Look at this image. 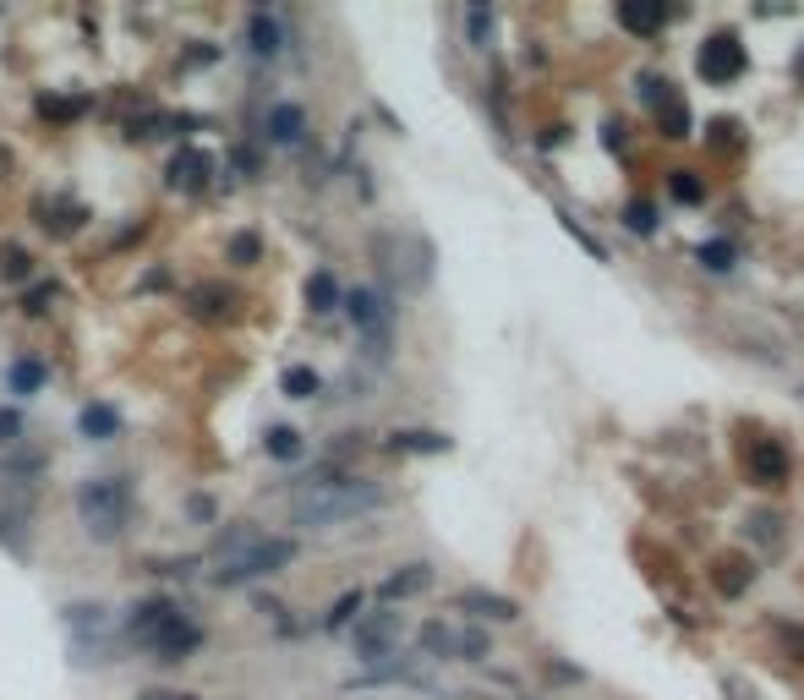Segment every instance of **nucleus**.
Instances as JSON below:
<instances>
[{
    "label": "nucleus",
    "instance_id": "nucleus-15",
    "mask_svg": "<svg viewBox=\"0 0 804 700\" xmlns=\"http://www.w3.org/2000/svg\"><path fill=\"white\" fill-rule=\"evenodd\" d=\"M307 307L312 312H334V307H340V285H334L329 268H318V274L307 279Z\"/></svg>",
    "mask_w": 804,
    "mask_h": 700
},
{
    "label": "nucleus",
    "instance_id": "nucleus-8",
    "mask_svg": "<svg viewBox=\"0 0 804 700\" xmlns=\"http://www.w3.org/2000/svg\"><path fill=\"white\" fill-rule=\"evenodd\" d=\"M750 476L761 487H783V476H788V449L783 443H772V438H761L750 449Z\"/></svg>",
    "mask_w": 804,
    "mask_h": 700
},
{
    "label": "nucleus",
    "instance_id": "nucleus-16",
    "mask_svg": "<svg viewBox=\"0 0 804 700\" xmlns=\"http://www.w3.org/2000/svg\"><path fill=\"white\" fill-rule=\"evenodd\" d=\"M77 427H83L88 438H115L121 433V416H115L110 405H88V411L77 416Z\"/></svg>",
    "mask_w": 804,
    "mask_h": 700
},
{
    "label": "nucleus",
    "instance_id": "nucleus-31",
    "mask_svg": "<svg viewBox=\"0 0 804 700\" xmlns=\"http://www.w3.org/2000/svg\"><path fill=\"white\" fill-rule=\"evenodd\" d=\"M624 225L635 230V236H646V230H657V214H651L646 203H635V208H629V219H624Z\"/></svg>",
    "mask_w": 804,
    "mask_h": 700
},
{
    "label": "nucleus",
    "instance_id": "nucleus-6",
    "mask_svg": "<svg viewBox=\"0 0 804 700\" xmlns=\"http://www.w3.org/2000/svg\"><path fill=\"white\" fill-rule=\"evenodd\" d=\"M345 312H351V323L372 340V356H383V334H389V307H383L378 290H351L345 296Z\"/></svg>",
    "mask_w": 804,
    "mask_h": 700
},
{
    "label": "nucleus",
    "instance_id": "nucleus-23",
    "mask_svg": "<svg viewBox=\"0 0 804 700\" xmlns=\"http://www.w3.org/2000/svg\"><path fill=\"white\" fill-rule=\"evenodd\" d=\"M657 121H662V132H668V137H684V132H690V110H684L679 99H668V104H662V110H657Z\"/></svg>",
    "mask_w": 804,
    "mask_h": 700
},
{
    "label": "nucleus",
    "instance_id": "nucleus-9",
    "mask_svg": "<svg viewBox=\"0 0 804 700\" xmlns=\"http://www.w3.org/2000/svg\"><path fill=\"white\" fill-rule=\"evenodd\" d=\"M208 175H214V159L197 154V148H186V154L170 159V186H176V192H203Z\"/></svg>",
    "mask_w": 804,
    "mask_h": 700
},
{
    "label": "nucleus",
    "instance_id": "nucleus-24",
    "mask_svg": "<svg viewBox=\"0 0 804 700\" xmlns=\"http://www.w3.org/2000/svg\"><path fill=\"white\" fill-rule=\"evenodd\" d=\"M717 586L728 591V597H739V591L750 586V564H739V558H733V564H722V569H717Z\"/></svg>",
    "mask_w": 804,
    "mask_h": 700
},
{
    "label": "nucleus",
    "instance_id": "nucleus-2",
    "mask_svg": "<svg viewBox=\"0 0 804 700\" xmlns=\"http://www.w3.org/2000/svg\"><path fill=\"white\" fill-rule=\"evenodd\" d=\"M290 558H296V542H290V536H263V531L236 525V531H225L214 547V580L219 586H247V580L279 575Z\"/></svg>",
    "mask_w": 804,
    "mask_h": 700
},
{
    "label": "nucleus",
    "instance_id": "nucleus-21",
    "mask_svg": "<svg viewBox=\"0 0 804 700\" xmlns=\"http://www.w3.org/2000/svg\"><path fill=\"white\" fill-rule=\"evenodd\" d=\"M192 301H197V312H203V318H219V312H230V296H225L219 285H197Z\"/></svg>",
    "mask_w": 804,
    "mask_h": 700
},
{
    "label": "nucleus",
    "instance_id": "nucleus-12",
    "mask_svg": "<svg viewBox=\"0 0 804 700\" xmlns=\"http://www.w3.org/2000/svg\"><path fill=\"white\" fill-rule=\"evenodd\" d=\"M301 132H307V115H301L296 104H274V110H268V137H274V143L296 148Z\"/></svg>",
    "mask_w": 804,
    "mask_h": 700
},
{
    "label": "nucleus",
    "instance_id": "nucleus-19",
    "mask_svg": "<svg viewBox=\"0 0 804 700\" xmlns=\"http://www.w3.org/2000/svg\"><path fill=\"white\" fill-rule=\"evenodd\" d=\"M279 389H285L290 400H312V394H318L323 383H318V372H312V367H290L285 378H279Z\"/></svg>",
    "mask_w": 804,
    "mask_h": 700
},
{
    "label": "nucleus",
    "instance_id": "nucleus-34",
    "mask_svg": "<svg viewBox=\"0 0 804 700\" xmlns=\"http://www.w3.org/2000/svg\"><path fill=\"white\" fill-rule=\"evenodd\" d=\"M50 296H55V290H33V296H28V312H44V307H50Z\"/></svg>",
    "mask_w": 804,
    "mask_h": 700
},
{
    "label": "nucleus",
    "instance_id": "nucleus-18",
    "mask_svg": "<svg viewBox=\"0 0 804 700\" xmlns=\"http://www.w3.org/2000/svg\"><path fill=\"white\" fill-rule=\"evenodd\" d=\"M252 50L258 55H279V22L268 11H252Z\"/></svg>",
    "mask_w": 804,
    "mask_h": 700
},
{
    "label": "nucleus",
    "instance_id": "nucleus-29",
    "mask_svg": "<svg viewBox=\"0 0 804 700\" xmlns=\"http://www.w3.org/2000/svg\"><path fill=\"white\" fill-rule=\"evenodd\" d=\"M356 613H361V591H345V597L334 602V613H329V629H345Z\"/></svg>",
    "mask_w": 804,
    "mask_h": 700
},
{
    "label": "nucleus",
    "instance_id": "nucleus-1",
    "mask_svg": "<svg viewBox=\"0 0 804 700\" xmlns=\"http://www.w3.org/2000/svg\"><path fill=\"white\" fill-rule=\"evenodd\" d=\"M383 504V487L367 476H312L290 493V515L296 525H340L356 515H372Z\"/></svg>",
    "mask_w": 804,
    "mask_h": 700
},
{
    "label": "nucleus",
    "instance_id": "nucleus-32",
    "mask_svg": "<svg viewBox=\"0 0 804 700\" xmlns=\"http://www.w3.org/2000/svg\"><path fill=\"white\" fill-rule=\"evenodd\" d=\"M465 28H471L476 44H487V28H493V17H487L482 6H471V11H465Z\"/></svg>",
    "mask_w": 804,
    "mask_h": 700
},
{
    "label": "nucleus",
    "instance_id": "nucleus-20",
    "mask_svg": "<svg viewBox=\"0 0 804 700\" xmlns=\"http://www.w3.org/2000/svg\"><path fill=\"white\" fill-rule=\"evenodd\" d=\"M268 454H274V460H296V454H301V433H296V427H268Z\"/></svg>",
    "mask_w": 804,
    "mask_h": 700
},
{
    "label": "nucleus",
    "instance_id": "nucleus-11",
    "mask_svg": "<svg viewBox=\"0 0 804 700\" xmlns=\"http://www.w3.org/2000/svg\"><path fill=\"white\" fill-rule=\"evenodd\" d=\"M427 586H433V569H427V564H405L400 575H389L378 586V597L383 602H400V597H416V591H427Z\"/></svg>",
    "mask_w": 804,
    "mask_h": 700
},
{
    "label": "nucleus",
    "instance_id": "nucleus-35",
    "mask_svg": "<svg viewBox=\"0 0 804 700\" xmlns=\"http://www.w3.org/2000/svg\"><path fill=\"white\" fill-rule=\"evenodd\" d=\"M17 427H22V422H17V411H0V438H11Z\"/></svg>",
    "mask_w": 804,
    "mask_h": 700
},
{
    "label": "nucleus",
    "instance_id": "nucleus-17",
    "mask_svg": "<svg viewBox=\"0 0 804 700\" xmlns=\"http://www.w3.org/2000/svg\"><path fill=\"white\" fill-rule=\"evenodd\" d=\"M389 449H405V454H444L449 438H444V433H394Z\"/></svg>",
    "mask_w": 804,
    "mask_h": 700
},
{
    "label": "nucleus",
    "instance_id": "nucleus-33",
    "mask_svg": "<svg viewBox=\"0 0 804 700\" xmlns=\"http://www.w3.org/2000/svg\"><path fill=\"white\" fill-rule=\"evenodd\" d=\"M230 258H236V263H258V236H236V241H230Z\"/></svg>",
    "mask_w": 804,
    "mask_h": 700
},
{
    "label": "nucleus",
    "instance_id": "nucleus-28",
    "mask_svg": "<svg viewBox=\"0 0 804 700\" xmlns=\"http://www.w3.org/2000/svg\"><path fill=\"white\" fill-rule=\"evenodd\" d=\"M422 646L433 651V657H454V635H449L444 624H427V629H422Z\"/></svg>",
    "mask_w": 804,
    "mask_h": 700
},
{
    "label": "nucleus",
    "instance_id": "nucleus-7",
    "mask_svg": "<svg viewBox=\"0 0 804 700\" xmlns=\"http://www.w3.org/2000/svg\"><path fill=\"white\" fill-rule=\"evenodd\" d=\"M394 635H400V618H394V613H372L367 624H356V651L378 662V657H389Z\"/></svg>",
    "mask_w": 804,
    "mask_h": 700
},
{
    "label": "nucleus",
    "instance_id": "nucleus-26",
    "mask_svg": "<svg viewBox=\"0 0 804 700\" xmlns=\"http://www.w3.org/2000/svg\"><path fill=\"white\" fill-rule=\"evenodd\" d=\"M454 657H465V662H482V657H487V635H476V629L454 635Z\"/></svg>",
    "mask_w": 804,
    "mask_h": 700
},
{
    "label": "nucleus",
    "instance_id": "nucleus-25",
    "mask_svg": "<svg viewBox=\"0 0 804 700\" xmlns=\"http://www.w3.org/2000/svg\"><path fill=\"white\" fill-rule=\"evenodd\" d=\"M39 383H44V367H39V361H17V367H11V389H17V394H33Z\"/></svg>",
    "mask_w": 804,
    "mask_h": 700
},
{
    "label": "nucleus",
    "instance_id": "nucleus-4",
    "mask_svg": "<svg viewBox=\"0 0 804 700\" xmlns=\"http://www.w3.org/2000/svg\"><path fill=\"white\" fill-rule=\"evenodd\" d=\"M695 72H701L706 83H733V77L744 72V44H739V33H712V39L701 44V55H695Z\"/></svg>",
    "mask_w": 804,
    "mask_h": 700
},
{
    "label": "nucleus",
    "instance_id": "nucleus-13",
    "mask_svg": "<svg viewBox=\"0 0 804 700\" xmlns=\"http://www.w3.org/2000/svg\"><path fill=\"white\" fill-rule=\"evenodd\" d=\"M460 613H476V618H515L520 602H515V597H493V591H460Z\"/></svg>",
    "mask_w": 804,
    "mask_h": 700
},
{
    "label": "nucleus",
    "instance_id": "nucleus-14",
    "mask_svg": "<svg viewBox=\"0 0 804 700\" xmlns=\"http://www.w3.org/2000/svg\"><path fill=\"white\" fill-rule=\"evenodd\" d=\"M668 17H673V11L668 6H651V0H640V6H635V0H624V6H619V22L629 33H657Z\"/></svg>",
    "mask_w": 804,
    "mask_h": 700
},
{
    "label": "nucleus",
    "instance_id": "nucleus-3",
    "mask_svg": "<svg viewBox=\"0 0 804 700\" xmlns=\"http://www.w3.org/2000/svg\"><path fill=\"white\" fill-rule=\"evenodd\" d=\"M77 515H83L93 542H115L126 531V515H132V487L121 476H93V482L77 487Z\"/></svg>",
    "mask_w": 804,
    "mask_h": 700
},
{
    "label": "nucleus",
    "instance_id": "nucleus-10",
    "mask_svg": "<svg viewBox=\"0 0 804 700\" xmlns=\"http://www.w3.org/2000/svg\"><path fill=\"white\" fill-rule=\"evenodd\" d=\"M197 646H203V629H197V624H192V618H186V613H181V618H176V624H170V629H165V640H159V646H154V651H159V662H181V657H192V651H197Z\"/></svg>",
    "mask_w": 804,
    "mask_h": 700
},
{
    "label": "nucleus",
    "instance_id": "nucleus-5",
    "mask_svg": "<svg viewBox=\"0 0 804 700\" xmlns=\"http://www.w3.org/2000/svg\"><path fill=\"white\" fill-rule=\"evenodd\" d=\"M176 618H181V608H176V602H165V597H154V602H137V608H132V618H126V635H132L137 646H148V651H154L159 640H165V629L176 624Z\"/></svg>",
    "mask_w": 804,
    "mask_h": 700
},
{
    "label": "nucleus",
    "instance_id": "nucleus-22",
    "mask_svg": "<svg viewBox=\"0 0 804 700\" xmlns=\"http://www.w3.org/2000/svg\"><path fill=\"white\" fill-rule=\"evenodd\" d=\"M668 192L679 197V203H701V197H706V186H701V175H690V170H673Z\"/></svg>",
    "mask_w": 804,
    "mask_h": 700
},
{
    "label": "nucleus",
    "instance_id": "nucleus-30",
    "mask_svg": "<svg viewBox=\"0 0 804 700\" xmlns=\"http://www.w3.org/2000/svg\"><path fill=\"white\" fill-rule=\"evenodd\" d=\"M701 258H706V268H733V247L728 241H706Z\"/></svg>",
    "mask_w": 804,
    "mask_h": 700
},
{
    "label": "nucleus",
    "instance_id": "nucleus-36",
    "mask_svg": "<svg viewBox=\"0 0 804 700\" xmlns=\"http://www.w3.org/2000/svg\"><path fill=\"white\" fill-rule=\"evenodd\" d=\"M143 700H192V695H165V690H154V695H143Z\"/></svg>",
    "mask_w": 804,
    "mask_h": 700
},
{
    "label": "nucleus",
    "instance_id": "nucleus-27",
    "mask_svg": "<svg viewBox=\"0 0 804 700\" xmlns=\"http://www.w3.org/2000/svg\"><path fill=\"white\" fill-rule=\"evenodd\" d=\"M0 279H28V252H22V247H0Z\"/></svg>",
    "mask_w": 804,
    "mask_h": 700
}]
</instances>
